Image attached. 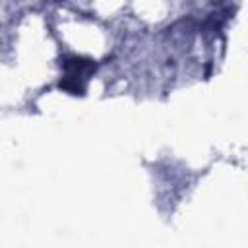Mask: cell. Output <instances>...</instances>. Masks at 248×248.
<instances>
[{
    "label": "cell",
    "mask_w": 248,
    "mask_h": 248,
    "mask_svg": "<svg viewBox=\"0 0 248 248\" xmlns=\"http://www.w3.org/2000/svg\"><path fill=\"white\" fill-rule=\"evenodd\" d=\"M62 66H64V70L68 72V76L79 78V79H81L83 74L95 70V64H93L91 60H87V58H81V56H68V58H64Z\"/></svg>",
    "instance_id": "1"
}]
</instances>
